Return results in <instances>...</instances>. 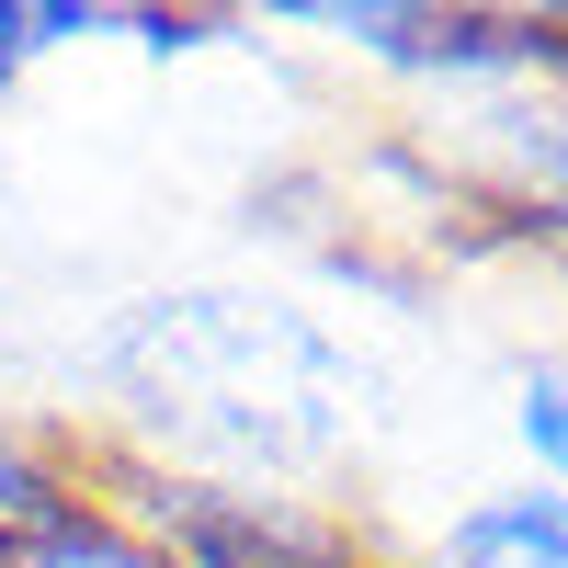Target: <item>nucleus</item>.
<instances>
[{
    "instance_id": "f257e3e1",
    "label": "nucleus",
    "mask_w": 568,
    "mask_h": 568,
    "mask_svg": "<svg viewBox=\"0 0 568 568\" xmlns=\"http://www.w3.org/2000/svg\"><path fill=\"white\" fill-rule=\"evenodd\" d=\"M433 568H568V500L557 489H500L478 511H455Z\"/></svg>"
},
{
    "instance_id": "f03ea898",
    "label": "nucleus",
    "mask_w": 568,
    "mask_h": 568,
    "mask_svg": "<svg viewBox=\"0 0 568 568\" xmlns=\"http://www.w3.org/2000/svg\"><path fill=\"white\" fill-rule=\"evenodd\" d=\"M12 568H171V557L136 535V524H114V511H91V500H80L69 524H45Z\"/></svg>"
},
{
    "instance_id": "7ed1b4c3",
    "label": "nucleus",
    "mask_w": 568,
    "mask_h": 568,
    "mask_svg": "<svg viewBox=\"0 0 568 568\" xmlns=\"http://www.w3.org/2000/svg\"><path fill=\"white\" fill-rule=\"evenodd\" d=\"M80 489H58V466H34L23 444H0V557H23L45 524H69Z\"/></svg>"
},
{
    "instance_id": "20e7f679",
    "label": "nucleus",
    "mask_w": 568,
    "mask_h": 568,
    "mask_svg": "<svg viewBox=\"0 0 568 568\" xmlns=\"http://www.w3.org/2000/svg\"><path fill=\"white\" fill-rule=\"evenodd\" d=\"M511 420H524L535 466H546L557 500H568V364H535V375H524V398H511Z\"/></svg>"
},
{
    "instance_id": "39448f33",
    "label": "nucleus",
    "mask_w": 568,
    "mask_h": 568,
    "mask_svg": "<svg viewBox=\"0 0 568 568\" xmlns=\"http://www.w3.org/2000/svg\"><path fill=\"white\" fill-rule=\"evenodd\" d=\"M0 568H12V557H0Z\"/></svg>"
}]
</instances>
